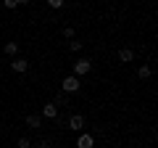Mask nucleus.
I'll list each match as a JSON object with an SVG mask.
<instances>
[{
    "label": "nucleus",
    "mask_w": 158,
    "mask_h": 148,
    "mask_svg": "<svg viewBox=\"0 0 158 148\" xmlns=\"http://www.w3.org/2000/svg\"><path fill=\"white\" fill-rule=\"evenodd\" d=\"M69 130H74V132H82V130H85V116L71 114V116H69Z\"/></svg>",
    "instance_id": "obj_3"
},
{
    "label": "nucleus",
    "mask_w": 158,
    "mask_h": 148,
    "mask_svg": "<svg viewBox=\"0 0 158 148\" xmlns=\"http://www.w3.org/2000/svg\"><path fill=\"white\" fill-rule=\"evenodd\" d=\"M27 127L29 130H40V127H42V119H40L37 114H29L27 116Z\"/></svg>",
    "instance_id": "obj_7"
},
{
    "label": "nucleus",
    "mask_w": 158,
    "mask_h": 148,
    "mask_svg": "<svg viewBox=\"0 0 158 148\" xmlns=\"http://www.w3.org/2000/svg\"><path fill=\"white\" fill-rule=\"evenodd\" d=\"M90 69H92V61H90V58H79V61L74 63V77H85Z\"/></svg>",
    "instance_id": "obj_2"
},
{
    "label": "nucleus",
    "mask_w": 158,
    "mask_h": 148,
    "mask_svg": "<svg viewBox=\"0 0 158 148\" xmlns=\"http://www.w3.org/2000/svg\"><path fill=\"white\" fill-rule=\"evenodd\" d=\"M40 148H50V140H42V143H40Z\"/></svg>",
    "instance_id": "obj_17"
},
{
    "label": "nucleus",
    "mask_w": 158,
    "mask_h": 148,
    "mask_svg": "<svg viewBox=\"0 0 158 148\" xmlns=\"http://www.w3.org/2000/svg\"><path fill=\"white\" fill-rule=\"evenodd\" d=\"M24 3H29V0H16V6H24Z\"/></svg>",
    "instance_id": "obj_18"
},
{
    "label": "nucleus",
    "mask_w": 158,
    "mask_h": 148,
    "mask_svg": "<svg viewBox=\"0 0 158 148\" xmlns=\"http://www.w3.org/2000/svg\"><path fill=\"white\" fill-rule=\"evenodd\" d=\"M11 69H13V72H19V74H24V72L29 69V61H27V58H13V61H11Z\"/></svg>",
    "instance_id": "obj_6"
},
{
    "label": "nucleus",
    "mask_w": 158,
    "mask_h": 148,
    "mask_svg": "<svg viewBox=\"0 0 158 148\" xmlns=\"http://www.w3.org/2000/svg\"><path fill=\"white\" fill-rule=\"evenodd\" d=\"M79 87H82V82H79V77H74V74L63 77V82H61V90L66 93V95H71V93H79Z\"/></svg>",
    "instance_id": "obj_1"
},
{
    "label": "nucleus",
    "mask_w": 158,
    "mask_h": 148,
    "mask_svg": "<svg viewBox=\"0 0 158 148\" xmlns=\"http://www.w3.org/2000/svg\"><path fill=\"white\" fill-rule=\"evenodd\" d=\"M16 146H19V148H29L32 143H29V137H19V143H16Z\"/></svg>",
    "instance_id": "obj_14"
},
{
    "label": "nucleus",
    "mask_w": 158,
    "mask_h": 148,
    "mask_svg": "<svg viewBox=\"0 0 158 148\" xmlns=\"http://www.w3.org/2000/svg\"><path fill=\"white\" fill-rule=\"evenodd\" d=\"M132 58H135V50H132V48H121V50H118V61L129 63Z\"/></svg>",
    "instance_id": "obj_8"
},
{
    "label": "nucleus",
    "mask_w": 158,
    "mask_h": 148,
    "mask_svg": "<svg viewBox=\"0 0 158 148\" xmlns=\"http://www.w3.org/2000/svg\"><path fill=\"white\" fill-rule=\"evenodd\" d=\"M92 146H95V137L87 135V132H79V137H77V148H92Z\"/></svg>",
    "instance_id": "obj_4"
},
{
    "label": "nucleus",
    "mask_w": 158,
    "mask_h": 148,
    "mask_svg": "<svg viewBox=\"0 0 158 148\" xmlns=\"http://www.w3.org/2000/svg\"><path fill=\"white\" fill-rule=\"evenodd\" d=\"M45 3H48L50 8H61V6H63V0H45Z\"/></svg>",
    "instance_id": "obj_15"
},
{
    "label": "nucleus",
    "mask_w": 158,
    "mask_h": 148,
    "mask_svg": "<svg viewBox=\"0 0 158 148\" xmlns=\"http://www.w3.org/2000/svg\"><path fill=\"white\" fill-rule=\"evenodd\" d=\"M53 103H56L58 108H61V106H69V95H66V93L61 90V93H58V95H56V101H53Z\"/></svg>",
    "instance_id": "obj_10"
},
{
    "label": "nucleus",
    "mask_w": 158,
    "mask_h": 148,
    "mask_svg": "<svg viewBox=\"0 0 158 148\" xmlns=\"http://www.w3.org/2000/svg\"><path fill=\"white\" fill-rule=\"evenodd\" d=\"M42 116L45 119H58V106L56 103H45L42 106Z\"/></svg>",
    "instance_id": "obj_5"
},
{
    "label": "nucleus",
    "mask_w": 158,
    "mask_h": 148,
    "mask_svg": "<svg viewBox=\"0 0 158 148\" xmlns=\"http://www.w3.org/2000/svg\"><path fill=\"white\" fill-rule=\"evenodd\" d=\"M3 6H6L8 11H13V8H16V0H3Z\"/></svg>",
    "instance_id": "obj_16"
},
{
    "label": "nucleus",
    "mask_w": 158,
    "mask_h": 148,
    "mask_svg": "<svg viewBox=\"0 0 158 148\" xmlns=\"http://www.w3.org/2000/svg\"><path fill=\"white\" fill-rule=\"evenodd\" d=\"M0 127H3V124H0Z\"/></svg>",
    "instance_id": "obj_19"
},
{
    "label": "nucleus",
    "mask_w": 158,
    "mask_h": 148,
    "mask_svg": "<svg viewBox=\"0 0 158 148\" xmlns=\"http://www.w3.org/2000/svg\"><path fill=\"white\" fill-rule=\"evenodd\" d=\"M150 74H153V69L148 66V63H142V66L137 69V77H140V80H150Z\"/></svg>",
    "instance_id": "obj_9"
},
{
    "label": "nucleus",
    "mask_w": 158,
    "mask_h": 148,
    "mask_svg": "<svg viewBox=\"0 0 158 148\" xmlns=\"http://www.w3.org/2000/svg\"><path fill=\"white\" fill-rule=\"evenodd\" d=\"M63 37L66 40H74V27H63Z\"/></svg>",
    "instance_id": "obj_13"
},
{
    "label": "nucleus",
    "mask_w": 158,
    "mask_h": 148,
    "mask_svg": "<svg viewBox=\"0 0 158 148\" xmlns=\"http://www.w3.org/2000/svg\"><path fill=\"white\" fill-rule=\"evenodd\" d=\"M3 50H6L8 56L16 58V53H19V42H6V48H3Z\"/></svg>",
    "instance_id": "obj_11"
},
{
    "label": "nucleus",
    "mask_w": 158,
    "mask_h": 148,
    "mask_svg": "<svg viewBox=\"0 0 158 148\" xmlns=\"http://www.w3.org/2000/svg\"><path fill=\"white\" fill-rule=\"evenodd\" d=\"M82 45H85V42H79V40H71V42H69V50H71V53H79V50H82Z\"/></svg>",
    "instance_id": "obj_12"
}]
</instances>
